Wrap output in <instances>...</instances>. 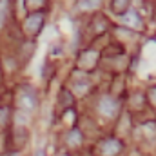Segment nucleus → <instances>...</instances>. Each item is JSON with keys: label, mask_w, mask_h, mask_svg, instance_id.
Listing matches in <instances>:
<instances>
[{"label": "nucleus", "mask_w": 156, "mask_h": 156, "mask_svg": "<svg viewBox=\"0 0 156 156\" xmlns=\"http://www.w3.org/2000/svg\"><path fill=\"white\" fill-rule=\"evenodd\" d=\"M98 109H100V113H102V115L113 118V116H116V113H118V102H115V100H113V98H109V96H105V98H102V100H100Z\"/></svg>", "instance_id": "obj_1"}, {"label": "nucleus", "mask_w": 156, "mask_h": 156, "mask_svg": "<svg viewBox=\"0 0 156 156\" xmlns=\"http://www.w3.org/2000/svg\"><path fill=\"white\" fill-rule=\"evenodd\" d=\"M42 26H44V16H42L40 13H33V15H29L27 20H26V29H27L29 33H33V35L38 33L40 29H42Z\"/></svg>", "instance_id": "obj_2"}, {"label": "nucleus", "mask_w": 156, "mask_h": 156, "mask_svg": "<svg viewBox=\"0 0 156 156\" xmlns=\"http://www.w3.org/2000/svg\"><path fill=\"white\" fill-rule=\"evenodd\" d=\"M20 105H22L24 109H27V111L35 109V105H37L35 94H33V93H22V94H20Z\"/></svg>", "instance_id": "obj_3"}, {"label": "nucleus", "mask_w": 156, "mask_h": 156, "mask_svg": "<svg viewBox=\"0 0 156 156\" xmlns=\"http://www.w3.org/2000/svg\"><path fill=\"white\" fill-rule=\"evenodd\" d=\"M129 2L131 0H113V5H111V9L118 13V15H122V13H125L127 9H129Z\"/></svg>", "instance_id": "obj_4"}, {"label": "nucleus", "mask_w": 156, "mask_h": 156, "mask_svg": "<svg viewBox=\"0 0 156 156\" xmlns=\"http://www.w3.org/2000/svg\"><path fill=\"white\" fill-rule=\"evenodd\" d=\"M5 15H7V0H0V26L5 20Z\"/></svg>", "instance_id": "obj_5"}, {"label": "nucleus", "mask_w": 156, "mask_h": 156, "mask_svg": "<svg viewBox=\"0 0 156 156\" xmlns=\"http://www.w3.org/2000/svg\"><path fill=\"white\" fill-rule=\"evenodd\" d=\"M44 2H45V0H26L27 7H33V9H35V7H40Z\"/></svg>", "instance_id": "obj_6"}, {"label": "nucleus", "mask_w": 156, "mask_h": 156, "mask_svg": "<svg viewBox=\"0 0 156 156\" xmlns=\"http://www.w3.org/2000/svg\"><path fill=\"white\" fill-rule=\"evenodd\" d=\"M7 120V109H4V107H0V125L4 123Z\"/></svg>", "instance_id": "obj_7"}]
</instances>
